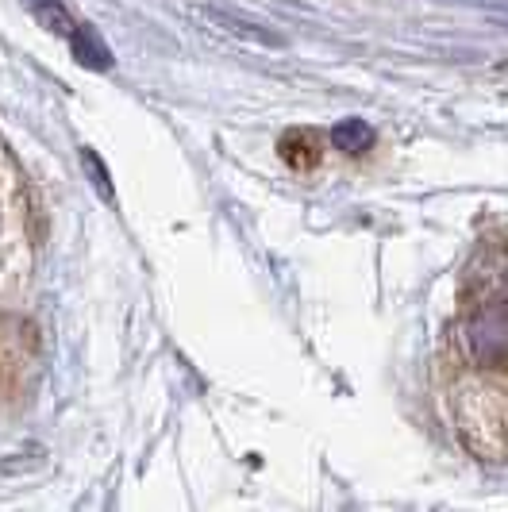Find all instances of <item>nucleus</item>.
I'll return each instance as SVG.
<instances>
[{
	"mask_svg": "<svg viewBox=\"0 0 508 512\" xmlns=\"http://www.w3.org/2000/svg\"><path fill=\"white\" fill-rule=\"evenodd\" d=\"M70 47H74L77 62L81 66H93V70H108L112 66V58H108V47H104L101 39H97V31H89V27L77 24V31L66 39Z\"/></svg>",
	"mask_w": 508,
	"mask_h": 512,
	"instance_id": "obj_3",
	"label": "nucleus"
},
{
	"mask_svg": "<svg viewBox=\"0 0 508 512\" xmlns=\"http://www.w3.org/2000/svg\"><path fill=\"white\" fill-rule=\"evenodd\" d=\"M24 4L31 8V16L47 27V31H54V35L70 39V35L77 31V20L66 12V4H62V0H24Z\"/></svg>",
	"mask_w": 508,
	"mask_h": 512,
	"instance_id": "obj_2",
	"label": "nucleus"
},
{
	"mask_svg": "<svg viewBox=\"0 0 508 512\" xmlns=\"http://www.w3.org/2000/svg\"><path fill=\"white\" fill-rule=\"evenodd\" d=\"M462 347L478 366L508 362V297H485L462 324Z\"/></svg>",
	"mask_w": 508,
	"mask_h": 512,
	"instance_id": "obj_1",
	"label": "nucleus"
},
{
	"mask_svg": "<svg viewBox=\"0 0 508 512\" xmlns=\"http://www.w3.org/2000/svg\"><path fill=\"white\" fill-rule=\"evenodd\" d=\"M331 143H335L339 151L358 154L374 143V131L366 128L362 120H343V124H335V131H331Z\"/></svg>",
	"mask_w": 508,
	"mask_h": 512,
	"instance_id": "obj_4",
	"label": "nucleus"
},
{
	"mask_svg": "<svg viewBox=\"0 0 508 512\" xmlns=\"http://www.w3.org/2000/svg\"><path fill=\"white\" fill-rule=\"evenodd\" d=\"M212 20H220V24H224V27H231V31H235V35H247V39H254V43H266V47H270V43H278V39H274V35H266V31H254V27L247 24V20H235V16H231V12H220V8H216V12H212Z\"/></svg>",
	"mask_w": 508,
	"mask_h": 512,
	"instance_id": "obj_5",
	"label": "nucleus"
}]
</instances>
